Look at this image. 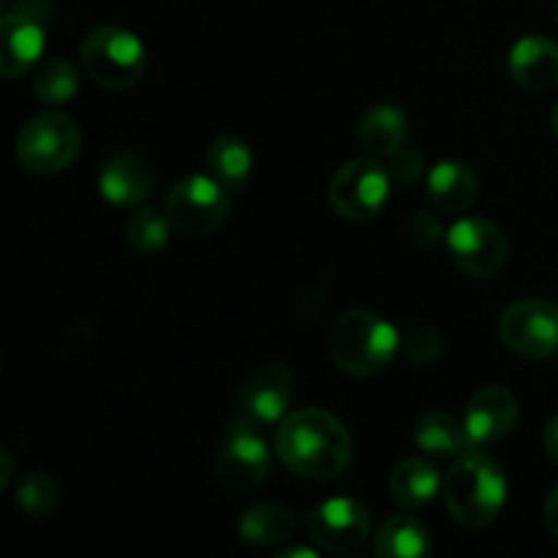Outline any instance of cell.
Returning <instances> with one entry per match:
<instances>
[{"label": "cell", "mask_w": 558, "mask_h": 558, "mask_svg": "<svg viewBox=\"0 0 558 558\" xmlns=\"http://www.w3.org/2000/svg\"><path fill=\"white\" fill-rule=\"evenodd\" d=\"M543 447H545V456L558 466V414L548 420L545 425V434H543Z\"/></svg>", "instance_id": "1f68e13d"}, {"label": "cell", "mask_w": 558, "mask_h": 558, "mask_svg": "<svg viewBox=\"0 0 558 558\" xmlns=\"http://www.w3.org/2000/svg\"><path fill=\"white\" fill-rule=\"evenodd\" d=\"M316 556H319V550L303 548V545H300V548H281L276 554V558H316Z\"/></svg>", "instance_id": "836d02e7"}, {"label": "cell", "mask_w": 558, "mask_h": 558, "mask_svg": "<svg viewBox=\"0 0 558 558\" xmlns=\"http://www.w3.org/2000/svg\"><path fill=\"white\" fill-rule=\"evenodd\" d=\"M294 532H298V512L292 507L272 505V501L254 505L243 512L238 523L240 539L254 548H276V545L289 543Z\"/></svg>", "instance_id": "ffe728a7"}, {"label": "cell", "mask_w": 558, "mask_h": 558, "mask_svg": "<svg viewBox=\"0 0 558 558\" xmlns=\"http://www.w3.org/2000/svg\"><path fill=\"white\" fill-rule=\"evenodd\" d=\"M401 354L409 365L428 368L445 357V338L434 327L414 325L401 336Z\"/></svg>", "instance_id": "4316f807"}, {"label": "cell", "mask_w": 558, "mask_h": 558, "mask_svg": "<svg viewBox=\"0 0 558 558\" xmlns=\"http://www.w3.org/2000/svg\"><path fill=\"white\" fill-rule=\"evenodd\" d=\"M153 189H156L153 161L134 147L112 153L98 172V194L114 207L145 205Z\"/></svg>", "instance_id": "5bb4252c"}, {"label": "cell", "mask_w": 558, "mask_h": 558, "mask_svg": "<svg viewBox=\"0 0 558 558\" xmlns=\"http://www.w3.org/2000/svg\"><path fill=\"white\" fill-rule=\"evenodd\" d=\"M80 90V71L65 58H49L38 63L33 76V96L44 107H63Z\"/></svg>", "instance_id": "cb8c5ba5"}, {"label": "cell", "mask_w": 558, "mask_h": 558, "mask_svg": "<svg viewBox=\"0 0 558 558\" xmlns=\"http://www.w3.org/2000/svg\"><path fill=\"white\" fill-rule=\"evenodd\" d=\"M5 11H20V14L36 16V20H41L47 25V20L54 11V3L52 0H16V3L5 0Z\"/></svg>", "instance_id": "f546056e"}, {"label": "cell", "mask_w": 558, "mask_h": 558, "mask_svg": "<svg viewBox=\"0 0 558 558\" xmlns=\"http://www.w3.org/2000/svg\"><path fill=\"white\" fill-rule=\"evenodd\" d=\"M550 125H554V134L558 136V101H556L554 112H550Z\"/></svg>", "instance_id": "e575fe53"}, {"label": "cell", "mask_w": 558, "mask_h": 558, "mask_svg": "<svg viewBox=\"0 0 558 558\" xmlns=\"http://www.w3.org/2000/svg\"><path fill=\"white\" fill-rule=\"evenodd\" d=\"M556 22H558V3H556Z\"/></svg>", "instance_id": "d590c367"}, {"label": "cell", "mask_w": 558, "mask_h": 558, "mask_svg": "<svg viewBox=\"0 0 558 558\" xmlns=\"http://www.w3.org/2000/svg\"><path fill=\"white\" fill-rule=\"evenodd\" d=\"M357 140L368 156L387 158L401 150L409 140V120L401 107L390 101H379L365 109L357 125Z\"/></svg>", "instance_id": "ac0fdd59"}, {"label": "cell", "mask_w": 558, "mask_h": 558, "mask_svg": "<svg viewBox=\"0 0 558 558\" xmlns=\"http://www.w3.org/2000/svg\"><path fill=\"white\" fill-rule=\"evenodd\" d=\"M441 474L430 461L420 456H409L392 466L390 480H387V490L390 499L396 501L401 510H420L428 501L436 499L441 490Z\"/></svg>", "instance_id": "d6986e66"}, {"label": "cell", "mask_w": 558, "mask_h": 558, "mask_svg": "<svg viewBox=\"0 0 558 558\" xmlns=\"http://www.w3.org/2000/svg\"><path fill=\"white\" fill-rule=\"evenodd\" d=\"M447 251L463 276L494 278L505 270L510 245H507V234L494 221L463 216L447 229Z\"/></svg>", "instance_id": "30bf717a"}, {"label": "cell", "mask_w": 558, "mask_h": 558, "mask_svg": "<svg viewBox=\"0 0 558 558\" xmlns=\"http://www.w3.org/2000/svg\"><path fill=\"white\" fill-rule=\"evenodd\" d=\"M270 472L272 458L259 425L238 412V417L229 420L223 445L216 452L213 477L229 494H251L267 483Z\"/></svg>", "instance_id": "5b68a950"}, {"label": "cell", "mask_w": 558, "mask_h": 558, "mask_svg": "<svg viewBox=\"0 0 558 558\" xmlns=\"http://www.w3.org/2000/svg\"><path fill=\"white\" fill-rule=\"evenodd\" d=\"M521 420V403L515 392L505 385H488L474 392L463 412L469 450H485L507 439Z\"/></svg>", "instance_id": "7c38bea8"}, {"label": "cell", "mask_w": 558, "mask_h": 558, "mask_svg": "<svg viewBox=\"0 0 558 558\" xmlns=\"http://www.w3.org/2000/svg\"><path fill=\"white\" fill-rule=\"evenodd\" d=\"M414 445L434 458H458L463 450H469L466 428L458 417H452L445 409H425L414 420Z\"/></svg>", "instance_id": "44dd1931"}, {"label": "cell", "mask_w": 558, "mask_h": 558, "mask_svg": "<svg viewBox=\"0 0 558 558\" xmlns=\"http://www.w3.org/2000/svg\"><path fill=\"white\" fill-rule=\"evenodd\" d=\"M425 194L441 216H463L480 196L477 172L461 158H445L425 178Z\"/></svg>", "instance_id": "2e32d148"}, {"label": "cell", "mask_w": 558, "mask_h": 558, "mask_svg": "<svg viewBox=\"0 0 558 558\" xmlns=\"http://www.w3.org/2000/svg\"><path fill=\"white\" fill-rule=\"evenodd\" d=\"M327 352L343 374L368 379L390 368L401 354V332L374 311H343L330 327Z\"/></svg>", "instance_id": "3957f363"}, {"label": "cell", "mask_w": 558, "mask_h": 558, "mask_svg": "<svg viewBox=\"0 0 558 558\" xmlns=\"http://www.w3.org/2000/svg\"><path fill=\"white\" fill-rule=\"evenodd\" d=\"M434 550L430 532L414 515L387 518L374 534V554L379 558H423Z\"/></svg>", "instance_id": "603a6c76"}, {"label": "cell", "mask_w": 558, "mask_h": 558, "mask_svg": "<svg viewBox=\"0 0 558 558\" xmlns=\"http://www.w3.org/2000/svg\"><path fill=\"white\" fill-rule=\"evenodd\" d=\"M543 521H545V529L550 532V537L558 539V485L554 490H550L548 499H545Z\"/></svg>", "instance_id": "4dcf8cb0"}, {"label": "cell", "mask_w": 558, "mask_h": 558, "mask_svg": "<svg viewBox=\"0 0 558 558\" xmlns=\"http://www.w3.org/2000/svg\"><path fill=\"white\" fill-rule=\"evenodd\" d=\"M305 529L316 548L330 550V554H352L360 545L368 543L371 512L360 501L336 496L308 512Z\"/></svg>", "instance_id": "8fae6325"}, {"label": "cell", "mask_w": 558, "mask_h": 558, "mask_svg": "<svg viewBox=\"0 0 558 558\" xmlns=\"http://www.w3.org/2000/svg\"><path fill=\"white\" fill-rule=\"evenodd\" d=\"M169 218L163 210L156 207L136 205L131 207L129 218H125V240L131 248L142 256H158L169 243Z\"/></svg>", "instance_id": "d4e9b609"}, {"label": "cell", "mask_w": 558, "mask_h": 558, "mask_svg": "<svg viewBox=\"0 0 558 558\" xmlns=\"http://www.w3.org/2000/svg\"><path fill=\"white\" fill-rule=\"evenodd\" d=\"M496 336L501 347L518 357H554L558 352V308L539 298L518 300L499 316Z\"/></svg>", "instance_id": "9c48e42d"}, {"label": "cell", "mask_w": 558, "mask_h": 558, "mask_svg": "<svg viewBox=\"0 0 558 558\" xmlns=\"http://www.w3.org/2000/svg\"><path fill=\"white\" fill-rule=\"evenodd\" d=\"M207 174L216 178L229 194H240L248 185L251 169H254V153L243 136L223 134L213 140L207 147Z\"/></svg>", "instance_id": "7402d4cb"}, {"label": "cell", "mask_w": 558, "mask_h": 558, "mask_svg": "<svg viewBox=\"0 0 558 558\" xmlns=\"http://www.w3.org/2000/svg\"><path fill=\"white\" fill-rule=\"evenodd\" d=\"M80 63L104 90H129L147 69L140 36L118 25H98L80 44Z\"/></svg>", "instance_id": "277c9868"}, {"label": "cell", "mask_w": 558, "mask_h": 558, "mask_svg": "<svg viewBox=\"0 0 558 558\" xmlns=\"http://www.w3.org/2000/svg\"><path fill=\"white\" fill-rule=\"evenodd\" d=\"M47 47V31L36 16L20 11H3L0 16V74L5 80L27 74L36 69Z\"/></svg>", "instance_id": "9a60e30c"}, {"label": "cell", "mask_w": 558, "mask_h": 558, "mask_svg": "<svg viewBox=\"0 0 558 558\" xmlns=\"http://www.w3.org/2000/svg\"><path fill=\"white\" fill-rule=\"evenodd\" d=\"M390 172L374 156L352 158L332 172L330 196L332 210L354 223L374 221L390 202Z\"/></svg>", "instance_id": "ba28073f"}, {"label": "cell", "mask_w": 558, "mask_h": 558, "mask_svg": "<svg viewBox=\"0 0 558 558\" xmlns=\"http://www.w3.org/2000/svg\"><path fill=\"white\" fill-rule=\"evenodd\" d=\"M407 238L409 243H414L417 248H430L434 243H439L441 227L430 213H414L407 221Z\"/></svg>", "instance_id": "f1b7e54d"}, {"label": "cell", "mask_w": 558, "mask_h": 558, "mask_svg": "<svg viewBox=\"0 0 558 558\" xmlns=\"http://www.w3.org/2000/svg\"><path fill=\"white\" fill-rule=\"evenodd\" d=\"M60 505V485L54 483L52 474L33 469L16 483L14 507L31 521H47L58 512Z\"/></svg>", "instance_id": "484cf974"}, {"label": "cell", "mask_w": 558, "mask_h": 558, "mask_svg": "<svg viewBox=\"0 0 558 558\" xmlns=\"http://www.w3.org/2000/svg\"><path fill=\"white\" fill-rule=\"evenodd\" d=\"M276 456L300 477L336 480L352 463V436L336 414L298 409L278 423Z\"/></svg>", "instance_id": "6da1fadb"}, {"label": "cell", "mask_w": 558, "mask_h": 558, "mask_svg": "<svg viewBox=\"0 0 558 558\" xmlns=\"http://www.w3.org/2000/svg\"><path fill=\"white\" fill-rule=\"evenodd\" d=\"M385 167L396 183L412 185L425 174V156L420 150H414V147L403 145L401 150H396L392 156H387Z\"/></svg>", "instance_id": "83f0119b"}, {"label": "cell", "mask_w": 558, "mask_h": 558, "mask_svg": "<svg viewBox=\"0 0 558 558\" xmlns=\"http://www.w3.org/2000/svg\"><path fill=\"white\" fill-rule=\"evenodd\" d=\"M445 507L469 532L488 529L507 505L505 469L483 450H463L441 483Z\"/></svg>", "instance_id": "7a4b0ae2"}, {"label": "cell", "mask_w": 558, "mask_h": 558, "mask_svg": "<svg viewBox=\"0 0 558 558\" xmlns=\"http://www.w3.org/2000/svg\"><path fill=\"white\" fill-rule=\"evenodd\" d=\"M0 463H3V466H0V490H5L9 488L11 477H14V456H11V447H3V450H0Z\"/></svg>", "instance_id": "d6a6232c"}, {"label": "cell", "mask_w": 558, "mask_h": 558, "mask_svg": "<svg viewBox=\"0 0 558 558\" xmlns=\"http://www.w3.org/2000/svg\"><path fill=\"white\" fill-rule=\"evenodd\" d=\"M14 150L16 161L31 174H58L82 153V131L69 114L49 109L22 125Z\"/></svg>", "instance_id": "8992f818"}, {"label": "cell", "mask_w": 558, "mask_h": 558, "mask_svg": "<svg viewBox=\"0 0 558 558\" xmlns=\"http://www.w3.org/2000/svg\"><path fill=\"white\" fill-rule=\"evenodd\" d=\"M294 401L292 371L281 363H265L240 387V414L256 425H278Z\"/></svg>", "instance_id": "4fadbf2b"}, {"label": "cell", "mask_w": 558, "mask_h": 558, "mask_svg": "<svg viewBox=\"0 0 558 558\" xmlns=\"http://www.w3.org/2000/svg\"><path fill=\"white\" fill-rule=\"evenodd\" d=\"M507 69L512 82L523 90H554L558 85V44L537 33L518 38L507 58Z\"/></svg>", "instance_id": "e0dca14e"}, {"label": "cell", "mask_w": 558, "mask_h": 558, "mask_svg": "<svg viewBox=\"0 0 558 558\" xmlns=\"http://www.w3.org/2000/svg\"><path fill=\"white\" fill-rule=\"evenodd\" d=\"M232 210V194L210 174H189L167 191L163 213L172 232L202 238L221 227Z\"/></svg>", "instance_id": "52a82bcc"}]
</instances>
